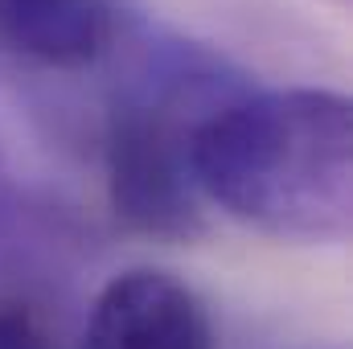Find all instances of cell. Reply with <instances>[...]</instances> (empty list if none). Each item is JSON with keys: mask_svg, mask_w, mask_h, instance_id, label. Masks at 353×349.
<instances>
[{"mask_svg": "<svg viewBox=\"0 0 353 349\" xmlns=\"http://www.w3.org/2000/svg\"><path fill=\"white\" fill-rule=\"evenodd\" d=\"M205 201L279 243H341L353 218V107L337 90H243L193 144Z\"/></svg>", "mask_w": 353, "mask_h": 349, "instance_id": "obj_1", "label": "cell"}, {"mask_svg": "<svg viewBox=\"0 0 353 349\" xmlns=\"http://www.w3.org/2000/svg\"><path fill=\"white\" fill-rule=\"evenodd\" d=\"M243 90H251L247 79L197 41L157 33L136 46L103 119L107 197L123 226L161 243H193L205 235L193 144Z\"/></svg>", "mask_w": 353, "mask_h": 349, "instance_id": "obj_2", "label": "cell"}, {"mask_svg": "<svg viewBox=\"0 0 353 349\" xmlns=\"http://www.w3.org/2000/svg\"><path fill=\"white\" fill-rule=\"evenodd\" d=\"M83 349H214V321L173 271L132 267L94 296Z\"/></svg>", "mask_w": 353, "mask_h": 349, "instance_id": "obj_3", "label": "cell"}, {"mask_svg": "<svg viewBox=\"0 0 353 349\" xmlns=\"http://www.w3.org/2000/svg\"><path fill=\"white\" fill-rule=\"evenodd\" d=\"M119 46L111 0H0V50L25 66L74 74Z\"/></svg>", "mask_w": 353, "mask_h": 349, "instance_id": "obj_4", "label": "cell"}, {"mask_svg": "<svg viewBox=\"0 0 353 349\" xmlns=\"http://www.w3.org/2000/svg\"><path fill=\"white\" fill-rule=\"evenodd\" d=\"M0 349H54L50 329L21 300H0Z\"/></svg>", "mask_w": 353, "mask_h": 349, "instance_id": "obj_5", "label": "cell"}, {"mask_svg": "<svg viewBox=\"0 0 353 349\" xmlns=\"http://www.w3.org/2000/svg\"><path fill=\"white\" fill-rule=\"evenodd\" d=\"M4 165H0V239H8L12 230H17V222H21V214H25V201L17 206V193L8 189V181H4Z\"/></svg>", "mask_w": 353, "mask_h": 349, "instance_id": "obj_6", "label": "cell"}, {"mask_svg": "<svg viewBox=\"0 0 353 349\" xmlns=\"http://www.w3.org/2000/svg\"><path fill=\"white\" fill-rule=\"evenodd\" d=\"M333 4H345V0H333Z\"/></svg>", "mask_w": 353, "mask_h": 349, "instance_id": "obj_7", "label": "cell"}]
</instances>
